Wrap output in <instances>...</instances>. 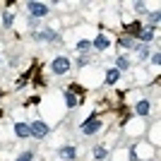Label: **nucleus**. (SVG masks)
<instances>
[{
    "label": "nucleus",
    "mask_w": 161,
    "mask_h": 161,
    "mask_svg": "<svg viewBox=\"0 0 161 161\" xmlns=\"http://www.w3.org/2000/svg\"><path fill=\"white\" fill-rule=\"evenodd\" d=\"M29 132H31L34 140H46L48 135H51V128L43 120H34V123H29Z\"/></svg>",
    "instance_id": "5"
},
{
    "label": "nucleus",
    "mask_w": 161,
    "mask_h": 161,
    "mask_svg": "<svg viewBox=\"0 0 161 161\" xmlns=\"http://www.w3.org/2000/svg\"><path fill=\"white\" fill-rule=\"evenodd\" d=\"M118 80H120V72H118L115 67H108L106 70V87H113Z\"/></svg>",
    "instance_id": "14"
},
{
    "label": "nucleus",
    "mask_w": 161,
    "mask_h": 161,
    "mask_svg": "<svg viewBox=\"0 0 161 161\" xmlns=\"http://www.w3.org/2000/svg\"><path fill=\"white\" fill-rule=\"evenodd\" d=\"M135 111H137V115H149L152 113V103H149L147 99H142L135 103Z\"/></svg>",
    "instance_id": "10"
},
{
    "label": "nucleus",
    "mask_w": 161,
    "mask_h": 161,
    "mask_svg": "<svg viewBox=\"0 0 161 161\" xmlns=\"http://www.w3.org/2000/svg\"><path fill=\"white\" fill-rule=\"evenodd\" d=\"M130 67H132V63H130L128 55H118V58H115V70H118V72H123V70H130Z\"/></svg>",
    "instance_id": "13"
},
{
    "label": "nucleus",
    "mask_w": 161,
    "mask_h": 161,
    "mask_svg": "<svg viewBox=\"0 0 161 161\" xmlns=\"http://www.w3.org/2000/svg\"><path fill=\"white\" fill-rule=\"evenodd\" d=\"M118 46L125 48V51H135V39H128V36H123V39L118 41Z\"/></svg>",
    "instance_id": "17"
},
{
    "label": "nucleus",
    "mask_w": 161,
    "mask_h": 161,
    "mask_svg": "<svg viewBox=\"0 0 161 161\" xmlns=\"http://www.w3.org/2000/svg\"><path fill=\"white\" fill-rule=\"evenodd\" d=\"M149 58H152V65H154V67H159V65H161V53H159V51H154V53L149 55Z\"/></svg>",
    "instance_id": "22"
},
{
    "label": "nucleus",
    "mask_w": 161,
    "mask_h": 161,
    "mask_svg": "<svg viewBox=\"0 0 161 161\" xmlns=\"http://www.w3.org/2000/svg\"><path fill=\"white\" fill-rule=\"evenodd\" d=\"M31 36H34V41H39V43H55V41L60 39L58 31H55V27H43V29H39V31H34Z\"/></svg>",
    "instance_id": "2"
},
{
    "label": "nucleus",
    "mask_w": 161,
    "mask_h": 161,
    "mask_svg": "<svg viewBox=\"0 0 161 161\" xmlns=\"http://www.w3.org/2000/svg\"><path fill=\"white\" fill-rule=\"evenodd\" d=\"M108 156V152H106V147H94V159H106Z\"/></svg>",
    "instance_id": "21"
},
{
    "label": "nucleus",
    "mask_w": 161,
    "mask_h": 161,
    "mask_svg": "<svg viewBox=\"0 0 161 161\" xmlns=\"http://www.w3.org/2000/svg\"><path fill=\"white\" fill-rule=\"evenodd\" d=\"M140 31H142V24L140 22H132V24H128V29H125V36H128V39H137Z\"/></svg>",
    "instance_id": "15"
},
{
    "label": "nucleus",
    "mask_w": 161,
    "mask_h": 161,
    "mask_svg": "<svg viewBox=\"0 0 161 161\" xmlns=\"http://www.w3.org/2000/svg\"><path fill=\"white\" fill-rule=\"evenodd\" d=\"M12 22H14V14L12 12H5V14H3V29H10V27H12Z\"/></svg>",
    "instance_id": "19"
},
{
    "label": "nucleus",
    "mask_w": 161,
    "mask_h": 161,
    "mask_svg": "<svg viewBox=\"0 0 161 161\" xmlns=\"http://www.w3.org/2000/svg\"><path fill=\"white\" fill-rule=\"evenodd\" d=\"M14 135L19 140H29L31 132H29V123H14Z\"/></svg>",
    "instance_id": "9"
},
{
    "label": "nucleus",
    "mask_w": 161,
    "mask_h": 161,
    "mask_svg": "<svg viewBox=\"0 0 161 161\" xmlns=\"http://www.w3.org/2000/svg\"><path fill=\"white\" fill-rule=\"evenodd\" d=\"M159 19H161V12L159 10H152V12H149V27H156Z\"/></svg>",
    "instance_id": "18"
},
{
    "label": "nucleus",
    "mask_w": 161,
    "mask_h": 161,
    "mask_svg": "<svg viewBox=\"0 0 161 161\" xmlns=\"http://www.w3.org/2000/svg\"><path fill=\"white\" fill-rule=\"evenodd\" d=\"M135 51H137V58H140V60H147L149 55H152V48H149L147 43H135Z\"/></svg>",
    "instance_id": "11"
},
{
    "label": "nucleus",
    "mask_w": 161,
    "mask_h": 161,
    "mask_svg": "<svg viewBox=\"0 0 161 161\" xmlns=\"http://www.w3.org/2000/svg\"><path fill=\"white\" fill-rule=\"evenodd\" d=\"M80 130H82V135L92 137V135H96V132H101V130H103V123H101L96 115H92V118H87V120L80 125Z\"/></svg>",
    "instance_id": "3"
},
{
    "label": "nucleus",
    "mask_w": 161,
    "mask_h": 161,
    "mask_svg": "<svg viewBox=\"0 0 161 161\" xmlns=\"http://www.w3.org/2000/svg\"><path fill=\"white\" fill-rule=\"evenodd\" d=\"M70 67H72L70 58H67V55H58V58H53V63H51V72H53L55 77H63V75L70 72Z\"/></svg>",
    "instance_id": "1"
},
{
    "label": "nucleus",
    "mask_w": 161,
    "mask_h": 161,
    "mask_svg": "<svg viewBox=\"0 0 161 161\" xmlns=\"http://www.w3.org/2000/svg\"><path fill=\"white\" fill-rule=\"evenodd\" d=\"M55 156L63 159V161H75L77 159V147H75V144H63V147L55 152Z\"/></svg>",
    "instance_id": "6"
},
{
    "label": "nucleus",
    "mask_w": 161,
    "mask_h": 161,
    "mask_svg": "<svg viewBox=\"0 0 161 161\" xmlns=\"http://www.w3.org/2000/svg\"><path fill=\"white\" fill-rule=\"evenodd\" d=\"M154 36H156V27H147V29L142 27V31L137 34V41H140V43H147V46H149V43L154 41Z\"/></svg>",
    "instance_id": "7"
},
{
    "label": "nucleus",
    "mask_w": 161,
    "mask_h": 161,
    "mask_svg": "<svg viewBox=\"0 0 161 161\" xmlns=\"http://www.w3.org/2000/svg\"><path fill=\"white\" fill-rule=\"evenodd\" d=\"M132 10H135V12H140V14H144V12H147V5H144V3H132Z\"/></svg>",
    "instance_id": "24"
},
{
    "label": "nucleus",
    "mask_w": 161,
    "mask_h": 161,
    "mask_svg": "<svg viewBox=\"0 0 161 161\" xmlns=\"http://www.w3.org/2000/svg\"><path fill=\"white\" fill-rule=\"evenodd\" d=\"M108 46H111V41H108L106 34H99V36L92 41V48H94V51H106Z\"/></svg>",
    "instance_id": "8"
},
{
    "label": "nucleus",
    "mask_w": 161,
    "mask_h": 161,
    "mask_svg": "<svg viewBox=\"0 0 161 161\" xmlns=\"http://www.w3.org/2000/svg\"><path fill=\"white\" fill-rule=\"evenodd\" d=\"M31 159H34V152H22L14 161H31Z\"/></svg>",
    "instance_id": "23"
},
{
    "label": "nucleus",
    "mask_w": 161,
    "mask_h": 161,
    "mask_svg": "<svg viewBox=\"0 0 161 161\" xmlns=\"http://www.w3.org/2000/svg\"><path fill=\"white\" fill-rule=\"evenodd\" d=\"M89 60H92V55H80V58L75 60V67H87Z\"/></svg>",
    "instance_id": "20"
},
{
    "label": "nucleus",
    "mask_w": 161,
    "mask_h": 161,
    "mask_svg": "<svg viewBox=\"0 0 161 161\" xmlns=\"http://www.w3.org/2000/svg\"><path fill=\"white\" fill-rule=\"evenodd\" d=\"M65 106L67 108H77L80 106V96L72 94V92H65Z\"/></svg>",
    "instance_id": "16"
},
{
    "label": "nucleus",
    "mask_w": 161,
    "mask_h": 161,
    "mask_svg": "<svg viewBox=\"0 0 161 161\" xmlns=\"http://www.w3.org/2000/svg\"><path fill=\"white\" fill-rule=\"evenodd\" d=\"M27 10H29V17H34V19H43L51 14V7L46 3H27Z\"/></svg>",
    "instance_id": "4"
},
{
    "label": "nucleus",
    "mask_w": 161,
    "mask_h": 161,
    "mask_svg": "<svg viewBox=\"0 0 161 161\" xmlns=\"http://www.w3.org/2000/svg\"><path fill=\"white\" fill-rule=\"evenodd\" d=\"M75 51H77L80 55H89V51H92V41H87V39L77 41V43H75Z\"/></svg>",
    "instance_id": "12"
}]
</instances>
